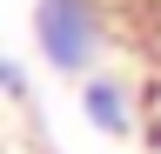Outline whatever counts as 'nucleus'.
Here are the masks:
<instances>
[{
  "mask_svg": "<svg viewBox=\"0 0 161 154\" xmlns=\"http://www.w3.org/2000/svg\"><path fill=\"white\" fill-rule=\"evenodd\" d=\"M34 47L54 74H87L101 54V7L94 0H34Z\"/></svg>",
  "mask_w": 161,
  "mask_h": 154,
  "instance_id": "nucleus-1",
  "label": "nucleus"
},
{
  "mask_svg": "<svg viewBox=\"0 0 161 154\" xmlns=\"http://www.w3.org/2000/svg\"><path fill=\"white\" fill-rule=\"evenodd\" d=\"M80 114H87V127H101V134H134V107H128V87L121 81H108V74H87L80 81Z\"/></svg>",
  "mask_w": 161,
  "mask_h": 154,
  "instance_id": "nucleus-2",
  "label": "nucleus"
},
{
  "mask_svg": "<svg viewBox=\"0 0 161 154\" xmlns=\"http://www.w3.org/2000/svg\"><path fill=\"white\" fill-rule=\"evenodd\" d=\"M0 94H20V67L7 61V54H0Z\"/></svg>",
  "mask_w": 161,
  "mask_h": 154,
  "instance_id": "nucleus-3",
  "label": "nucleus"
}]
</instances>
